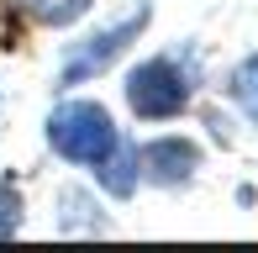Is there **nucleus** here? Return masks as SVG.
<instances>
[{"label":"nucleus","mask_w":258,"mask_h":253,"mask_svg":"<svg viewBox=\"0 0 258 253\" xmlns=\"http://www.w3.org/2000/svg\"><path fill=\"white\" fill-rule=\"evenodd\" d=\"M42 143H48V153L58 164H69V169H100L105 158L116 153V143H121V126H116V116L100 100L63 90V95L53 100L48 121H42Z\"/></svg>","instance_id":"nucleus-1"},{"label":"nucleus","mask_w":258,"mask_h":253,"mask_svg":"<svg viewBox=\"0 0 258 253\" xmlns=\"http://www.w3.org/2000/svg\"><path fill=\"white\" fill-rule=\"evenodd\" d=\"M195 85H201V69H195L190 48L153 53V58L132 64L126 79H121L126 111H132L137 121H174V116H184L190 100H195Z\"/></svg>","instance_id":"nucleus-2"},{"label":"nucleus","mask_w":258,"mask_h":253,"mask_svg":"<svg viewBox=\"0 0 258 253\" xmlns=\"http://www.w3.org/2000/svg\"><path fill=\"white\" fill-rule=\"evenodd\" d=\"M148 27H153V6L137 0L126 16H111V21H100L95 32H85L79 42H69L63 58H58V90H79V85H90V79L111 74Z\"/></svg>","instance_id":"nucleus-3"},{"label":"nucleus","mask_w":258,"mask_h":253,"mask_svg":"<svg viewBox=\"0 0 258 253\" xmlns=\"http://www.w3.org/2000/svg\"><path fill=\"white\" fill-rule=\"evenodd\" d=\"M201 169H206V153H201V143L184 137V132H163V137H148L143 143V185L184 190Z\"/></svg>","instance_id":"nucleus-4"},{"label":"nucleus","mask_w":258,"mask_h":253,"mask_svg":"<svg viewBox=\"0 0 258 253\" xmlns=\"http://www.w3.org/2000/svg\"><path fill=\"white\" fill-rule=\"evenodd\" d=\"M53 227L63 237H100V232H111V211L100 206V195L95 190H85V185H58V201H53Z\"/></svg>","instance_id":"nucleus-5"},{"label":"nucleus","mask_w":258,"mask_h":253,"mask_svg":"<svg viewBox=\"0 0 258 253\" xmlns=\"http://www.w3.org/2000/svg\"><path fill=\"white\" fill-rule=\"evenodd\" d=\"M95 185L111 195V201H132L137 185H143V143L121 137V143H116V153L95 169Z\"/></svg>","instance_id":"nucleus-6"},{"label":"nucleus","mask_w":258,"mask_h":253,"mask_svg":"<svg viewBox=\"0 0 258 253\" xmlns=\"http://www.w3.org/2000/svg\"><path fill=\"white\" fill-rule=\"evenodd\" d=\"M227 100L237 106V116L258 126V48L248 53V58H237L232 64V74H227Z\"/></svg>","instance_id":"nucleus-7"},{"label":"nucleus","mask_w":258,"mask_h":253,"mask_svg":"<svg viewBox=\"0 0 258 253\" xmlns=\"http://www.w3.org/2000/svg\"><path fill=\"white\" fill-rule=\"evenodd\" d=\"M95 6V0H16V11L32 21V27H48V32H63L74 27L85 11Z\"/></svg>","instance_id":"nucleus-8"},{"label":"nucleus","mask_w":258,"mask_h":253,"mask_svg":"<svg viewBox=\"0 0 258 253\" xmlns=\"http://www.w3.org/2000/svg\"><path fill=\"white\" fill-rule=\"evenodd\" d=\"M27 227V195H21V174H0V243L6 237H21Z\"/></svg>","instance_id":"nucleus-9"},{"label":"nucleus","mask_w":258,"mask_h":253,"mask_svg":"<svg viewBox=\"0 0 258 253\" xmlns=\"http://www.w3.org/2000/svg\"><path fill=\"white\" fill-rule=\"evenodd\" d=\"M0 111H6V95H0Z\"/></svg>","instance_id":"nucleus-10"}]
</instances>
